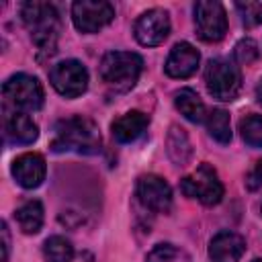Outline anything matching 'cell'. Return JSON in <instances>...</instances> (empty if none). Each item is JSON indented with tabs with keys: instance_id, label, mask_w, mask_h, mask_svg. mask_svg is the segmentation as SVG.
Instances as JSON below:
<instances>
[{
	"instance_id": "cell-1",
	"label": "cell",
	"mask_w": 262,
	"mask_h": 262,
	"mask_svg": "<svg viewBox=\"0 0 262 262\" xmlns=\"http://www.w3.org/2000/svg\"><path fill=\"white\" fill-rule=\"evenodd\" d=\"M51 147L55 151L96 154L100 149V133L92 119L76 115L55 125V137Z\"/></svg>"
},
{
	"instance_id": "cell-2",
	"label": "cell",
	"mask_w": 262,
	"mask_h": 262,
	"mask_svg": "<svg viewBox=\"0 0 262 262\" xmlns=\"http://www.w3.org/2000/svg\"><path fill=\"white\" fill-rule=\"evenodd\" d=\"M20 18L29 29L35 45L41 51L53 53L59 35V14L49 2H25L20 6Z\"/></svg>"
},
{
	"instance_id": "cell-3",
	"label": "cell",
	"mask_w": 262,
	"mask_h": 262,
	"mask_svg": "<svg viewBox=\"0 0 262 262\" xmlns=\"http://www.w3.org/2000/svg\"><path fill=\"white\" fill-rule=\"evenodd\" d=\"M143 70V59L133 51H108L100 61V80L115 92H127L135 86Z\"/></svg>"
},
{
	"instance_id": "cell-4",
	"label": "cell",
	"mask_w": 262,
	"mask_h": 262,
	"mask_svg": "<svg viewBox=\"0 0 262 262\" xmlns=\"http://www.w3.org/2000/svg\"><path fill=\"white\" fill-rule=\"evenodd\" d=\"M2 96L6 106L18 113H33L43 106L45 92L41 82L29 74H14L2 84Z\"/></svg>"
},
{
	"instance_id": "cell-5",
	"label": "cell",
	"mask_w": 262,
	"mask_h": 262,
	"mask_svg": "<svg viewBox=\"0 0 262 262\" xmlns=\"http://www.w3.org/2000/svg\"><path fill=\"white\" fill-rule=\"evenodd\" d=\"M205 84L213 98L229 102L237 96L242 88L239 68L225 57H215L205 68Z\"/></svg>"
},
{
	"instance_id": "cell-6",
	"label": "cell",
	"mask_w": 262,
	"mask_h": 262,
	"mask_svg": "<svg viewBox=\"0 0 262 262\" xmlns=\"http://www.w3.org/2000/svg\"><path fill=\"white\" fill-rule=\"evenodd\" d=\"M180 190L207 207H213L223 199V184L209 164H201L192 174L184 176L180 180Z\"/></svg>"
},
{
	"instance_id": "cell-7",
	"label": "cell",
	"mask_w": 262,
	"mask_h": 262,
	"mask_svg": "<svg viewBox=\"0 0 262 262\" xmlns=\"http://www.w3.org/2000/svg\"><path fill=\"white\" fill-rule=\"evenodd\" d=\"M194 27L203 41H221L227 33L225 8L217 0H201L194 4Z\"/></svg>"
},
{
	"instance_id": "cell-8",
	"label": "cell",
	"mask_w": 262,
	"mask_h": 262,
	"mask_svg": "<svg viewBox=\"0 0 262 262\" xmlns=\"http://www.w3.org/2000/svg\"><path fill=\"white\" fill-rule=\"evenodd\" d=\"M49 82L61 96L76 98L88 88V70L78 59H66L51 68Z\"/></svg>"
},
{
	"instance_id": "cell-9",
	"label": "cell",
	"mask_w": 262,
	"mask_h": 262,
	"mask_svg": "<svg viewBox=\"0 0 262 262\" xmlns=\"http://www.w3.org/2000/svg\"><path fill=\"white\" fill-rule=\"evenodd\" d=\"M115 18V8L104 0H78L72 4L74 27L82 33H98Z\"/></svg>"
},
{
	"instance_id": "cell-10",
	"label": "cell",
	"mask_w": 262,
	"mask_h": 262,
	"mask_svg": "<svg viewBox=\"0 0 262 262\" xmlns=\"http://www.w3.org/2000/svg\"><path fill=\"white\" fill-rule=\"evenodd\" d=\"M135 192L139 203L154 213H168L172 209V188L162 176L156 174L139 176Z\"/></svg>"
},
{
	"instance_id": "cell-11",
	"label": "cell",
	"mask_w": 262,
	"mask_h": 262,
	"mask_svg": "<svg viewBox=\"0 0 262 262\" xmlns=\"http://www.w3.org/2000/svg\"><path fill=\"white\" fill-rule=\"evenodd\" d=\"M133 33H135L137 43L143 45V47H156V45L164 43L168 33H170V16H168V12L162 10V8L145 10L135 20Z\"/></svg>"
},
{
	"instance_id": "cell-12",
	"label": "cell",
	"mask_w": 262,
	"mask_h": 262,
	"mask_svg": "<svg viewBox=\"0 0 262 262\" xmlns=\"http://www.w3.org/2000/svg\"><path fill=\"white\" fill-rule=\"evenodd\" d=\"M10 172H12L14 180H16V184H20L23 188H37L45 180L47 166H45L43 156L29 151V154H20L12 162Z\"/></svg>"
},
{
	"instance_id": "cell-13",
	"label": "cell",
	"mask_w": 262,
	"mask_h": 262,
	"mask_svg": "<svg viewBox=\"0 0 262 262\" xmlns=\"http://www.w3.org/2000/svg\"><path fill=\"white\" fill-rule=\"evenodd\" d=\"M199 61H201V55L196 51V47H192L190 43L182 41V43H176L164 63V70L170 78H188L196 72L199 68Z\"/></svg>"
},
{
	"instance_id": "cell-14",
	"label": "cell",
	"mask_w": 262,
	"mask_h": 262,
	"mask_svg": "<svg viewBox=\"0 0 262 262\" xmlns=\"http://www.w3.org/2000/svg\"><path fill=\"white\" fill-rule=\"evenodd\" d=\"M4 137L8 143H18V145H29L37 141L39 137V127L37 123L27 115L18 111H10L4 117Z\"/></svg>"
},
{
	"instance_id": "cell-15",
	"label": "cell",
	"mask_w": 262,
	"mask_h": 262,
	"mask_svg": "<svg viewBox=\"0 0 262 262\" xmlns=\"http://www.w3.org/2000/svg\"><path fill=\"white\" fill-rule=\"evenodd\" d=\"M246 252V239L233 231H219L209 244V258L213 262H237Z\"/></svg>"
},
{
	"instance_id": "cell-16",
	"label": "cell",
	"mask_w": 262,
	"mask_h": 262,
	"mask_svg": "<svg viewBox=\"0 0 262 262\" xmlns=\"http://www.w3.org/2000/svg\"><path fill=\"white\" fill-rule=\"evenodd\" d=\"M147 125H149V117L145 113H141V111H129V113L121 115L117 121H113L111 131H113V137L119 143H131L139 135H143V131L147 129Z\"/></svg>"
},
{
	"instance_id": "cell-17",
	"label": "cell",
	"mask_w": 262,
	"mask_h": 262,
	"mask_svg": "<svg viewBox=\"0 0 262 262\" xmlns=\"http://www.w3.org/2000/svg\"><path fill=\"white\" fill-rule=\"evenodd\" d=\"M174 104L180 111V115L184 119H188L190 123H203L207 119L205 102L201 100V96L192 88H180L174 94Z\"/></svg>"
},
{
	"instance_id": "cell-18",
	"label": "cell",
	"mask_w": 262,
	"mask_h": 262,
	"mask_svg": "<svg viewBox=\"0 0 262 262\" xmlns=\"http://www.w3.org/2000/svg\"><path fill=\"white\" fill-rule=\"evenodd\" d=\"M14 219L23 233H37L43 227V205L39 201H27L16 209Z\"/></svg>"
},
{
	"instance_id": "cell-19",
	"label": "cell",
	"mask_w": 262,
	"mask_h": 262,
	"mask_svg": "<svg viewBox=\"0 0 262 262\" xmlns=\"http://www.w3.org/2000/svg\"><path fill=\"white\" fill-rule=\"evenodd\" d=\"M207 131L209 135L219 141V143H229L231 141V123H229V115L223 108H213L211 113H207L205 119Z\"/></svg>"
},
{
	"instance_id": "cell-20",
	"label": "cell",
	"mask_w": 262,
	"mask_h": 262,
	"mask_svg": "<svg viewBox=\"0 0 262 262\" xmlns=\"http://www.w3.org/2000/svg\"><path fill=\"white\" fill-rule=\"evenodd\" d=\"M168 154L176 166H184L190 158V141L184 133V129L172 127L168 135Z\"/></svg>"
},
{
	"instance_id": "cell-21",
	"label": "cell",
	"mask_w": 262,
	"mask_h": 262,
	"mask_svg": "<svg viewBox=\"0 0 262 262\" xmlns=\"http://www.w3.org/2000/svg\"><path fill=\"white\" fill-rule=\"evenodd\" d=\"M43 256L47 262H72L74 246L61 235H51L43 244Z\"/></svg>"
},
{
	"instance_id": "cell-22",
	"label": "cell",
	"mask_w": 262,
	"mask_h": 262,
	"mask_svg": "<svg viewBox=\"0 0 262 262\" xmlns=\"http://www.w3.org/2000/svg\"><path fill=\"white\" fill-rule=\"evenodd\" d=\"M242 139L250 147H262V115H248L239 121Z\"/></svg>"
},
{
	"instance_id": "cell-23",
	"label": "cell",
	"mask_w": 262,
	"mask_h": 262,
	"mask_svg": "<svg viewBox=\"0 0 262 262\" xmlns=\"http://www.w3.org/2000/svg\"><path fill=\"white\" fill-rule=\"evenodd\" d=\"M235 10L239 12V18L246 27H258L262 25V0H246L235 2Z\"/></svg>"
},
{
	"instance_id": "cell-24",
	"label": "cell",
	"mask_w": 262,
	"mask_h": 262,
	"mask_svg": "<svg viewBox=\"0 0 262 262\" xmlns=\"http://www.w3.org/2000/svg\"><path fill=\"white\" fill-rule=\"evenodd\" d=\"M233 55H235V59H237L239 63L250 66V63L256 61L258 55H260V51H258V43H256L254 39H242V41L235 45Z\"/></svg>"
},
{
	"instance_id": "cell-25",
	"label": "cell",
	"mask_w": 262,
	"mask_h": 262,
	"mask_svg": "<svg viewBox=\"0 0 262 262\" xmlns=\"http://www.w3.org/2000/svg\"><path fill=\"white\" fill-rule=\"evenodd\" d=\"M174 256H176V248L172 244H156L147 252L145 262H170Z\"/></svg>"
},
{
	"instance_id": "cell-26",
	"label": "cell",
	"mask_w": 262,
	"mask_h": 262,
	"mask_svg": "<svg viewBox=\"0 0 262 262\" xmlns=\"http://www.w3.org/2000/svg\"><path fill=\"white\" fill-rule=\"evenodd\" d=\"M246 186H248L250 190L262 188V162H256L254 168L246 174Z\"/></svg>"
},
{
	"instance_id": "cell-27",
	"label": "cell",
	"mask_w": 262,
	"mask_h": 262,
	"mask_svg": "<svg viewBox=\"0 0 262 262\" xmlns=\"http://www.w3.org/2000/svg\"><path fill=\"white\" fill-rule=\"evenodd\" d=\"M2 250H4V256H2V262H8V250H10V237H8V227H6V223H2Z\"/></svg>"
},
{
	"instance_id": "cell-28",
	"label": "cell",
	"mask_w": 262,
	"mask_h": 262,
	"mask_svg": "<svg viewBox=\"0 0 262 262\" xmlns=\"http://www.w3.org/2000/svg\"><path fill=\"white\" fill-rule=\"evenodd\" d=\"M256 98H258V102L262 104V80H260L258 86H256Z\"/></svg>"
},
{
	"instance_id": "cell-29",
	"label": "cell",
	"mask_w": 262,
	"mask_h": 262,
	"mask_svg": "<svg viewBox=\"0 0 262 262\" xmlns=\"http://www.w3.org/2000/svg\"><path fill=\"white\" fill-rule=\"evenodd\" d=\"M252 262H262V258H254V260H252Z\"/></svg>"
}]
</instances>
